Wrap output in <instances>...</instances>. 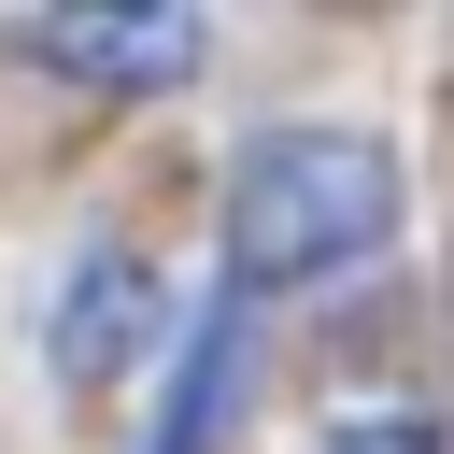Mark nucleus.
Wrapping results in <instances>:
<instances>
[{
	"label": "nucleus",
	"mask_w": 454,
	"mask_h": 454,
	"mask_svg": "<svg viewBox=\"0 0 454 454\" xmlns=\"http://www.w3.org/2000/svg\"><path fill=\"white\" fill-rule=\"evenodd\" d=\"M326 454H440L411 411H355V426H326Z\"/></svg>",
	"instance_id": "5"
},
{
	"label": "nucleus",
	"mask_w": 454,
	"mask_h": 454,
	"mask_svg": "<svg viewBox=\"0 0 454 454\" xmlns=\"http://www.w3.org/2000/svg\"><path fill=\"white\" fill-rule=\"evenodd\" d=\"M397 227V156L369 128H270L227 170V284H340Z\"/></svg>",
	"instance_id": "1"
},
{
	"label": "nucleus",
	"mask_w": 454,
	"mask_h": 454,
	"mask_svg": "<svg viewBox=\"0 0 454 454\" xmlns=\"http://www.w3.org/2000/svg\"><path fill=\"white\" fill-rule=\"evenodd\" d=\"M227 397H241V298H213V312L184 326V383H170V411H156V454H213Z\"/></svg>",
	"instance_id": "4"
},
{
	"label": "nucleus",
	"mask_w": 454,
	"mask_h": 454,
	"mask_svg": "<svg viewBox=\"0 0 454 454\" xmlns=\"http://www.w3.org/2000/svg\"><path fill=\"white\" fill-rule=\"evenodd\" d=\"M142 340H156V284H142V255L99 241V255L71 270V298H57V369H71V383H114Z\"/></svg>",
	"instance_id": "3"
},
{
	"label": "nucleus",
	"mask_w": 454,
	"mask_h": 454,
	"mask_svg": "<svg viewBox=\"0 0 454 454\" xmlns=\"http://www.w3.org/2000/svg\"><path fill=\"white\" fill-rule=\"evenodd\" d=\"M28 57L85 71V85H184L199 71V14H43Z\"/></svg>",
	"instance_id": "2"
}]
</instances>
